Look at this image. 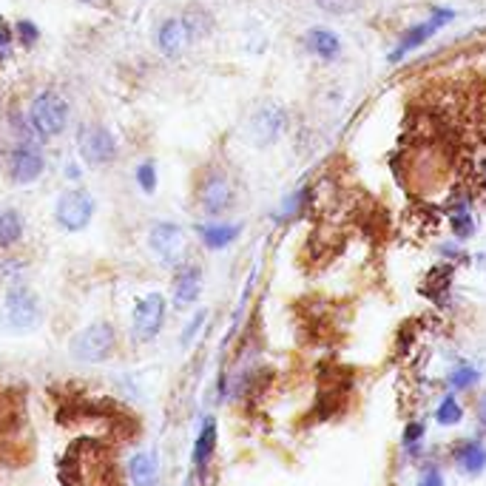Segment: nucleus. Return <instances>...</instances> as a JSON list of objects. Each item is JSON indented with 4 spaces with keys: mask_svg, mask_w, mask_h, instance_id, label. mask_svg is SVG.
I'll use <instances>...</instances> for the list:
<instances>
[{
    "mask_svg": "<svg viewBox=\"0 0 486 486\" xmlns=\"http://www.w3.org/2000/svg\"><path fill=\"white\" fill-rule=\"evenodd\" d=\"M43 319L46 305L40 293L23 279L9 281L4 288V299H0V331L9 336H29L40 331Z\"/></svg>",
    "mask_w": 486,
    "mask_h": 486,
    "instance_id": "obj_1",
    "label": "nucleus"
},
{
    "mask_svg": "<svg viewBox=\"0 0 486 486\" xmlns=\"http://www.w3.org/2000/svg\"><path fill=\"white\" fill-rule=\"evenodd\" d=\"M117 327L105 319L88 322L69 339V356L80 364H103L117 353Z\"/></svg>",
    "mask_w": 486,
    "mask_h": 486,
    "instance_id": "obj_2",
    "label": "nucleus"
},
{
    "mask_svg": "<svg viewBox=\"0 0 486 486\" xmlns=\"http://www.w3.org/2000/svg\"><path fill=\"white\" fill-rule=\"evenodd\" d=\"M69 117H71V105L54 88H43L35 94V100L29 103L26 120L40 139H54L60 134H66L69 129Z\"/></svg>",
    "mask_w": 486,
    "mask_h": 486,
    "instance_id": "obj_3",
    "label": "nucleus"
},
{
    "mask_svg": "<svg viewBox=\"0 0 486 486\" xmlns=\"http://www.w3.org/2000/svg\"><path fill=\"white\" fill-rule=\"evenodd\" d=\"M74 146H77V154H80V163L86 168H105V165H112L120 154V143H117L114 131L97 120H86L77 125Z\"/></svg>",
    "mask_w": 486,
    "mask_h": 486,
    "instance_id": "obj_4",
    "label": "nucleus"
},
{
    "mask_svg": "<svg viewBox=\"0 0 486 486\" xmlns=\"http://www.w3.org/2000/svg\"><path fill=\"white\" fill-rule=\"evenodd\" d=\"M97 214V199L86 188H66L54 202V225L63 233H83Z\"/></svg>",
    "mask_w": 486,
    "mask_h": 486,
    "instance_id": "obj_5",
    "label": "nucleus"
},
{
    "mask_svg": "<svg viewBox=\"0 0 486 486\" xmlns=\"http://www.w3.org/2000/svg\"><path fill=\"white\" fill-rule=\"evenodd\" d=\"M168 322V299L160 290L139 296L131 310V339L137 344H148L163 333Z\"/></svg>",
    "mask_w": 486,
    "mask_h": 486,
    "instance_id": "obj_6",
    "label": "nucleus"
},
{
    "mask_svg": "<svg viewBox=\"0 0 486 486\" xmlns=\"http://www.w3.org/2000/svg\"><path fill=\"white\" fill-rule=\"evenodd\" d=\"M148 250L165 268H180L188 262V230L177 222H154L148 228Z\"/></svg>",
    "mask_w": 486,
    "mask_h": 486,
    "instance_id": "obj_7",
    "label": "nucleus"
},
{
    "mask_svg": "<svg viewBox=\"0 0 486 486\" xmlns=\"http://www.w3.org/2000/svg\"><path fill=\"white\" fill-rule=\"evenodd\" d=\"M233 202H237V188H233L225 171H208V174L199 180L197 205L205 216H211V219L225 216L233 208Z\"/></svg>",
    "mask_w": 486,
    "mask_h": 486,
    "instance_id": "obj_8",
    "label": "nucleus"
},
{
    "mask_svg": "<svg viewBox=\"0 0 486 486\" xmlns=\"http://www.w3.org/2000/svg\"><path fill=\"white\" fill-rule=\"evenodd\" d=\"M4 171L12 185H35L46 171V154L40 143H14L6 151Z\"/></svg>",
    "mask_w": 486,
    "mask_h": 486,
    "instance_id": "obj_9",
    "label": "nucleus"
},
{
    "mask_svg": "<svg viewBox=\"0 0 486 486\" xmlns=\"http://www.w3.org/2000/svg\"><path fill=\"white\" fill-rule=\"evenodd\" d=\"M285 129H288V112H285V105H279V103H262L256 112H250L247 125H245L247 139L256 148L273 146L276 139L285 134Z\"/></svg>",
    "mask_w": 486,
    "mask_h": 486,
    "instance_id": "obj_10",
    "label": "nucleus"
},
{
    "mask_svg": "<svg viewBox=\"0 0 486 486\" xmlns=\"http://www.w3.org/2000/svg\"><path fill=\"white\" fill-rule=\"evenodd\" d=\"M194 43L197 38L191 35V29H188L182 18H165L154 29V49L168 60H177L185 52H191Z\"/></svg>",
    "mask_w": 486,
    "mask_h": 486,
    "instance_id": "obj_11",
    "label": "nucleus"
},
{
    "mask_svg": "<svg viewBox=\"0 0 486 486\" xmlns=\"http://www.w3.org/2000/svg\"><path fill=\"white\" fill-rule=\"evenodd\" d=\"M202 285H205V273L197 262H185L174 268V281H171V307L188 310L199 302Z\"/></svg>",
    "mask_w": 486,
    "mask_h": 486,
    "instance_id": "obj_12",
    "label": "nucleus"
},
{
    "mask_svg": "<svg viewBox=\"0 0 486 486\" xmlns=\"http://www.w3.org/2000/svg\"><path fill=\"white\" fill-rule=\"evenodd\" d=\"M452 18H456V12H452V9H438L430 21H421L418 26L406 29V31H404V38L398 40V46H396L393 52H390V60L398 63V60H404L406 54H410V52L421 49V46H424V43L435 35V31L441 29L444 23H449Z\"/></svg>",
    "mask_w": 486,
    "mask_h": 486,
    "instance_id": "obj_13",
    "label": "nucleus"
},
{
    "mask_svg": "<svg viewBox=\"0 0 486 486\" xmlns=\"http://www.w3.org/2000/svg\"><path fill=\"white\" fill-rule=\"evenodd\" d=\"M452 464L458 466V473L466 478H478L486 469V447L478 438H461L452 447Z\"/></svg>",
    "mask_w": 486,
    "mask_h": 486,
    "instance_id": "obj_14",
    "label": "nucleus"
},
{
    "mask_svg": "<svg viewBox=\"0 0 486 486\" xmlns=\"http://www.w3.org/2000/svg\"><path fill=\"white\" fill-rule=\"evenodd\" d=\"M194 230H197L202 247H208V250H225L242 237L239 222H219V219H214V222H202Z\"/></svg>",
    "mask_w": 486,
    "mask_h": 486,
    "instance_id": "obj_15",
    "label": "nucleus"
},
{
    "mask_svg": "<svg viewBox=\"0 0 486 486\" xmlns=\"http://www.w3.org/2000/svg\"><path fill=\"white\" fill-rule=\"evenodd\" d=\"M216 444H219L216 418H214V415H205V421H202V427H199V432H197L194 452H191L194 469H197L199 475H205V469L211 466V461H214V452H216Z\"/></svg>",
    "mask_w": 486,
    "mask_h": 486,
    "instance_id": "obj_16",
    "label": "nucleus"
},
{
    "mask_svg": "<svg viewBox=\"0 0 486 486\" xmlns=\"http://www.w3.org/2000/svg\"><path fill=\"white\" fill-rule=\"evenodd\" d=\"M129 481L131 486H160V461H156L154 452H134L129 458Z\"/></svg>",
    "mask_w": 486,
    "mask_h": 486,
    "instance_id": "obj_17",
    "label": "nucleus"
},
{
    "mask_svg": "<svg viewBox=\"0 0 486 486\" xmlns=\"http://www.w3.org/2000/svg\"><path fill=\"white\" fill-rule=\"evenodd\" d=\"M26 237V219L18 208H0V250L18 247Z\"/></svg>",
    "mask_w": 486,
    "mask_h": 486,
    "instance_id": "obj_18",
    "label": "nucleus"
},
{
    "mask_svg": "<svg viewBox=\"0 0 486 486\" xmlns=\"http://www.w3.org/2000/svg\"><path fill=\"white\" fill-rule=\"evenodd\" d=\"M305 46L319 60H336L341 54V38L331 29H310L305 35Z\"/></svg>",
    "mask_w": 486,
    "mask_h": 486,
    "instance_id": "obj_19",
    "label": "nucleus"
},
{
    "mask_svg": "<svg viewBox=\"0 0 486 486\" xmlns=\"http://www.w3.org/2000/svg\"><path fill=\"white\" fill-rule=\"evenodd\" d=\"M481 379H483V373L475 364H466V362L458 364V367H452L447 373V384H449L452 393H466V390H475L481 384Z\"/></svg>",
    "mask_w": 486,
    "mask_h": 486,
    "instance_id": "obj_20",
    "label": "nucleus"
},
{
    "mask_svg": "<svg viewBox=\"0 0 486 486\" xmlns=\"http://www.w3.org/2000/svg\"><path fill=\"white\" fill-rule=\"evenodd\" d=\"M180 18L188 23V29H191V35L197 38V40H202V38H208L211 31H214V14L205 9V6H188Z\"/></svg>",
    "mask_w": 486,
    "mask_h": 486,
    "instance_id": "obj_21",
    "label": "nucleus"
},
{
    "mask_svg": "<svg viewBox=\"0 0 486 486\" xmlns=\"http://www.w3.org/2000/svg\"><path fill=\"white\" fill-rule=\"evenodd\" d=\"M435 421L441 427H458L464 421V406L456 398V393H447L441 398V404H438V410H435Z\"/></svg>",
    "mask_w": 486,
    "mask_h": 486,
    "instance_id": "obj_22",
    "label": "nucleus"
},
{
    "mask_svg": "<svg viewBox=\"0 0 486 486\" xmlns=\"http://www.w3.org/2000/svg\"><path fill=\"white\" fill-rule=\"evenodd\" d=\"M424 435H427L424 421H410V424L404 427L401 447H404L406 456H421V449H424Z\"/></svg>",
    "mask_w": 486,
    "mask_h": 486,
    "instance_id": "obj_23",
    "label": "nucleus"
},
{
    "mask_svg": "<svg viewBox=\"0 0 486 486\" xmlns=\"http://www.w3.org/2000/svg\"><path fill=\"white\" fill-rule=\"evenodd\" d=\"M134 180L139 185V191L143 194H154L156 185H160V171H156V163L154 160H143L137 168H134Z\"/></svg>",
    "mask_w": 486,
    "mask_h": 486,
    "instance_id": "obj_24",
    "label": "nucleus"
},
{
    "mask_svg": "<svg viewBox=\"0 0 486 486\" xmlns=\"http://www.w3.org/2000/svg\"><path fill=\"white\" fill-rule=\"evenodd\" d=\"M12 31H14V43L23 46V49H35V46L40 43V26L35 21H29V18L14 23Z\"/></svg>",
    "mask_w": 486,
    "mask_h": 486,
    "instance_id": "obj_25",
    "label": "nucleus"
},
{
    "mask_svg": "<svg viewBox=\"0 0 486 486\" xmlns=\"http://www.w3.org/2000/svg\"><path fill=\"white\" fill-rule=\"evenodd\" d=\"M208 322V310H197L191 319H188V324H185V331L180 333V344H182V350H188L194 344V339L199 336V331H202V324Z\"/></svg>",
    "mask_w": 486,
    "mask_h": 486,
    "instance_id": "obj_26",
    "label": "nucleus"
},
{
    "mask_svg": "<svg viewBox=\"0 0 486 486\" xmlns=\"http://www.w3.org/2000/svg\"><path fill=\"white\" fill-rule=\"evenodd\" d=\"M449 222H452V230H456V237H458V239H469V237L475 233V222H473V216H469L466 211L452 214V216H449Z\"/></svg>",
    "mask_w": 486,
    "mask_h": 486,
    "instance_id": "obj_27",
    "label": "nucleus"
},
{
    "mask_svg": "<svg viewBox=\"0 0 486 486\" xmlns=\"http://www.w3.org/2000/svg\"><path fill=\"white\" fill-rule=\"evenodd\" d=\"M418 486H447L444 473L438 469V464H427L418 475Z\"/></svg>",
    "mask_w": 486,
    "mask_h": 486,
    "instance_id": "obj_28",
    "label": "nucleus"
},
{
    "mask_svg": "<svg viewBox=\"0 0 486 486\" xmlns=\"http://www.w3.org/2000/svg\"><path fill=\"white\" fill-rule=\"evenodd\" d=\"M12 46H14V31H12V26L6 23V18H0V60L9 57Z\"/></svg>",
    "mask_w": 486,
    "mask_h": 486,
    "instance_id": "obj_29",
    "label": "nucleus"
},
{
    "mask_svg": "<svg viewBox=\"0 0 486 486\" xmlns=\"http://www.w3.org/2000/svg\"><path fill=\"white\" fill-rule=\"evenodd\" d=\"M71 177V182H80L83 180V171H80V165H77V163H69L66 165V180Z\"/></svg>",
    "mask_w": 486,
    "mask_h": 486,
    "instance_id": "obj_30",
    "label": "nucleus"
},
{
    "mask_svg": "<svg viewBox=\"0 0 486 486\" xmlns=\"http://www.w3.org/2000/svg\"><path fill=\"white\" fill-rule=\"evenodd\" d=\"M475 415H478V424H481V430H486V396L478 401V410H475Z\"/></svg>",
    "mask_w": 486,
    "mask_h": 486,
    "instance_id": "obj_31",
    "label": "nucleus"
},
{
    "mask_svg": "<svg viewBox=\"0 0 486 486\" xmlns=\"http://www.w3.org/2000/svg\"><path fill=\"white\" fill-rule=\"evenodd\" d=\"M83 4H88V6H100V9H105V6H112V0H83Z\"/></svg>",
    "mask_w": 486,
    "mask_h": 486,
    "instance_id": "obj_32",
    "label": "nucleus"
}]
</instances>
